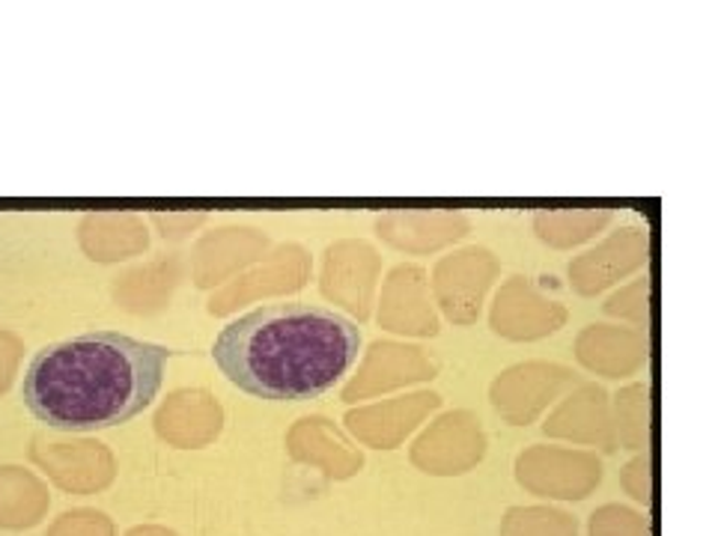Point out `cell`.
<instances>
[{"mask_svg": "<svg viewBox=\"0 0 715 536\" xmlns=\"http://www.w3.org/2000/svg\"><path fill=\"white\" fill-rule=\"evenodd\" d=\"M173 349L120 331H84L33 354L21 400L61 433L122 426L159 396Z\"/></svg>", "mask_w": 715, "mask_h": 536, "instance_id": "6da1fadb", "label": "cell"}, {"mask_svg": "<svg viewBox=\"0 0 715 536\" xmlns=\"http://www.w3.org/2000/svg\"><path fill=\"white\" fill-rule=\"evenodd\" d=\"M361 331L316 304H266L224 325L212 361L227 382L257 400L302 403L332 391L353 370Z\"/></svg>", "mask_w": 715, "mask_h": 536, "instance_id": "7a4b0ae2", "label": "cell"}, {"mask_svg": "<svg viewBox=\"0 0 715 536\" xmlns=\"http://www.w3.org/2000/svg\"><path fill=\"white\" fill-rule=\"evenodd\" d=\"M3 340H7V335H0V343H3ZM0 364H3V349H0ZM10 375L12 373H7V370H0V391L10 385Z\"/></svg>", "mask_w": 715, "mask_h": 536, "instance_id": "3957f363", "label": "cell"}]
</instances>
